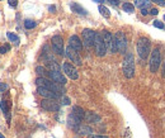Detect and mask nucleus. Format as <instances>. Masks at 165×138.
Returning a JSON list of instances; mask_svg holds the SVG:
<instances>
[{
  "instance_id": "nucleus-17",
  "label": "nucleus",
  "mask_w": 165,
  "mask_h": 138,
  "mask_svg": "<svg viewBox=\"0 0 165 138\" xmlns=\"http://www.w3.org/2000/svg\"><path fill=\"white\" fill-rule=\"evenodd\" d=\"M10 107H12V104H10V102H8V100L3 99L1 102H0V108L4 111V114L7 115L8 123H10Z\"/></svg>"
},
{
  "instance_id": "nucleus-40",
  "label": "nucleus",
  "mask_w": 165,
  "mask_h": 138,
  "mask_svg": "<svg viewBox=\"0 0 165 138\" xmlns=\"http://www.w3.org/2000/svg\"><path fill=\"white\" fill-rule=\"evenodd\" d=\"M49 9H50V12H51V13H55V12H56V7H54V5H51V7H50Z\"/></svg>"
},
{
  "instance_id": "nucleus-3",
  "label": "nucleus",
  "mask_w": 165,
  "mask_h": 138,
  "mask_svg": "<svg viewBox=\"0 0 165 138\" xmlns=\"http://www.w3.org/2000/svg\"><path fill=\"white\" fill-rule=\"evenodd\" d=\"M150 48H151L150 39L146 38V37L138 38L137 45H136V51H137V55L141 60H146L149 57V55H150Z\"/></svg>"
},
{
  "instance_id": "nucleus-20",
  "label": "nucleus",
  "mask_w": 165,
  "mask_h": 138,
  "mask_svg": "<svg viewBox=\"0 0 165 138\" xmlns=\"http://www.w3.org/2000/svg\"><path fill=\"white\" fill-rule=\"evenodd\" d=\"M75 132H78L79 134H90V133H93V129L90 128L89 125H83V124H80L79 125V128L75 131Z\"/></svg>"
},
{
  "instance_id": "nucleus-15",
  "label": "nucleus",
  "mask_w": 165,
  "mask_h": 138,
  "mask_svg": "<svg viewBox=\"0 0 165 138\" xmlns=\"http://www.w3.org/2000/svg\"><path fill=\"white\" fill-rule=\"evenodd\" d=\"M69 46H70L71 48H74L75 51H78V52H80L83 50V47H84L83 41L79 38L76 34H72L70 38H69Z\"/></svg>"
},
{
  "instance_id": "nucleus-7",
  "label": "nucleus",
  "mask_w": 165,
  "mask_h": 138,
  "mask_svg": "<svg viewBox=\"0 0 165 138\" xmlns=\"http://www.w3.org/2000/svg\"><path fill=\"white\" fill-rule=\"evenodd\" d=\"M103 41L105 43V47H107V51H109L110 53H116L117 52V46H116V41H114V36L108 30H103L102 33Z\"/></svg>"
},
{
  "instance_id": "nucleus-25",
  "label": "nucleus",
  "mask_w": 165,
  "mask_h": 138,
  "mask_svg": "<svg viewBox=\"0 0 165 138\" xmlns=\"http://www.w3.org/2000/svg\"><path fill=\"white\" fill-rule=\"evenodd\" d=\"M98 9H99V13L102 14L104 18H109V17H110V12H109V9H108V8H105L104 5H99V8H98Z\"/></svg>"
},
{
  "instance_id": "nucleus-13",
  "label": "nucleus",
  "mask_w": 165,
  "mask_h": 138,
  "mask_svg": "<svg viewBox=\"0 0 165 138\" xmlns=\"http://www.w3.org/2000/svg\"><path fill=\"white\" fill-rule=\"evenodd\" d=\"M47 77L52 81L60 84V85H66V82H67L66 76L60 71H50L49 70V72H47Z\"/></svg>"
},
{
  "instance_id": "nucleus-30",
  "label": "nucleus",
  "mask_w": 165,
  "mask_h": 138,
  "mask_svg": "<svg viewBox=\"0 0 165 138\" xmlns=\"http://www.w3.org/2000/svg\"><path fill=\"white\" fill-rule=\"evenodd\" d=\"M154 27L160 28V29H164V28H165V25H164L163 22H160V20H154Z\"/></svg>"
},
{
  "instance_id": "nucleus-42",
  "label": "nucleus",
  "mask_w": 165,
  "mask_h": 138,
  "mask_svg": "<svg viewBox=\"0 0 165 138\" xmlns=\"http://www.w3.org/2000/svg\"><path fill=\"white\" fill-rule=\"evenodd\" d=\"M0 138H5V137H4V136H3L1 133H0Z\"/></svg>"
},
{
  "instance_id": "nucleus-5",
  "label": "nucleus",
  "mask_w": 165,
  "mask_h": 138,
  "mask_svg": "<svg viewBox=\"0 0 165 138\" xmlns=\"http://www.w3.org/2000/svg\"><path fill=\"white\" fill-rule=\"evenodd\" d=\"M93 47L95 48V53H97L98 57H104L105 53H107V47H105L103 37L100 33H97V32H95V38H94V46Z\"/></svg>"
},
{
  "instance_id": "nucleus-4",
  "label": "nucleus",
  "mask_w": 165,
  "mask_h": 138,
  "mask_svg": "<svg viewBox=\"0 0 165 138\" xmlns=\"http://www.w3.org/2000/svg\"><path fill=\"white\" fill-rule=\"evenodd\" d=\"M160 63H161V52L156 47L150 55V62H149V70H150V72L152 73L158 72L159 67H160Z\"/></svg>"
},
{
  "instance_id": "nucleus-26",
  "label": "nucleus",
  "mask_w": 165,
  "mask_h": 138,
  "mask_svg": "<svg viewBox=\"0 0 165 138\" xmlns=\"http://www.w3.org/2000/svg\"><path fill=\"white\" fill-rule=\"evenodd\" d=\"M7 37H8V39H9L10 42H14L15 45H19V37H18L17 34L12 33V32H8V33H7Z\"/></svg>"
},
{
  "instance_id": "nucleus-34",
  "label": "nucleus",
  "mask_w": 165,
  "mask_h": 138,
  "mask_svg": "<svg viewBox=\"0 0 165 138\" xmlns=\"http://www.w3.org/2000/svg\"><path fill=\"white\" fill-rule=\"evenodd\" d=\"M7 89H8V85H7V84H4V82H0V93H4Z\"/></svg>"
},
{
  "instance_id": "nucleus-41",
  "label": "nucleus",
  "mask_w": 165,
  "mask_h": 138,
  "mask_svg": "<svg viewBox=\"0 0 165 138\" xmlns=\"http://www.w3.org/2000/svg\"><path fill=\"white\" fill-rule=\"evenodd\" d=\"M93 1H95V3H99V4H102V3H104V0H93Z\"/></svg>"
},
{
  "instance_id": "nucleus-21",
  "label": "nucleus",
  "mask_w": 165,
  "mask_h": 138,
  "mask_svg": "<svg viewBox=\"0 0 165 138\" xmlns=\"http://www.w3.org/2000/svg\"><path fill=\"white\" fill-rule=\"evenodd\" d=\"M71 10L72 12H75L78 14H81V15H87L88 12L85 10L81 5H79V4H71Z\"/></svg>"
},
{
  "instance_id": "nucleus-14",
  "label": "nucleus",
  "mask_w": 165,
  "mask_h": 138,
  "mask_svg": "<svg viewBox=\"0 0 165 138\" xmlns=\"http://www.w3.org/2000/svg\"><path fill=\"white\" fill-rule=\"evenodd\" d=\"M37 94L41 95L42 98H45V99H58L61 96V95H58L57 93L55 91H52V90L50 89H47V88H43V86H38L37 88Z\"/></svg>"
},
{
  "instance_id": "nucleus-2",
  "label": "nucleus",
  "mask_w": 165,
  "mask_h": 138,
  "mask_svg": "<svg viewBox=\"0 0 165 138\" xmlns=\"http://www.w3.org/2000/svg\"><path fill=\"white\" fill-rule=\"evenodd\" d=\"M122 71L126 79H132L135 76V57L131 53H126L122 62Z\"/></svg>"
},
{
  "instance_id": "nucleus-43",
  "label": "nucleus",
  "mask_w": 165,
  "mask_h": 138,
  "mask_svg": "<svg viewBox=\"0 0 165 138\" xmlns=\"http://www.w3.org/2000/svg\"><path fill=\"white\" fill-rule=\"evenodd\" d=\"M164 20H165V15H164Z\"/></svg>"
},
{
  "instance_id": "nucleus-6",
  "label": "nucleus",
  "mask_w": 165,
  "mask_h": 138,
  "mask_svg": "<svg viewBox=\"0 0 165 138\" xmlns=\"http://www.w3.org/2000/svg\"><path fill=\"white\" fill-rule=\"evenodd\" d=\"M114 41H116V46H117V52H119L122 55H126L127 51V38L123 32L118 30L114 34Z\"/></svg>"
},
{
  "instance_id": "nucleus-9",
  "label": "nucleus",
  "mask_w": 165,
  "mask_h": 138,
  "mask_svg": "<svg viewBox=\"0 0 165 138\" xmlns=\"http://www.w3.org/2000/svg\"><path fill=\"white\" fill-rule=\"evenodd\" d=\"M83 36V45H85L87 48H90V47L94 46V38H95V32L93 29H88L85 28L81 32Z\"/></svg>"
},
{
  "instance_id": "nucleus-32",
  "label": "nucleus",
  "mask_w": 165,
  "mask_h": 138,
  "mask_svg": "<svg viewBox=\"0 0 165 138\" xmlns=\"http://www.w3.org/2000/svg\"><path fill=\"white\" fill-rule=\"evenodd\" d=\"M88 138H109L108 136H102V134H89Z\"/></svg>"
},
{
  "instance_id": "nucleus-35",
  "label": "nucleus",
  "mask_w": 165,
  "mask_h": 138,
  "mask_svg": "<svg viewBox=\"0 0 165 138\" xmlns=\"http://www.w3.org/2000/svg\"><path fill=\"white\" fill-rule=\"evenodd\" d=\"M158 9H155V8H152V9H150L149 10V14H151V15H158Z\"/></svg>"
},
{
  "instance_id": "nucleus-11",
  "label": "nucleus",
  "mask_w": 165,
  "mask_h": 138,
  "mask_svg": "<svg viewBox=\"0 0 165 138\" xmlns=\"http://www.w3.org/2000/svg\"><path fill=\"white\" fill-rule=\"evenodd\" d=\"M62 71L65 72V76L69 77V79H71V80H78V79H79V72L76 70V67L72 66L71 63H69V62L63 63V65H62Z\"/></svg>"
},
{
  "instance_id": "nucleus-18",
  "label": "nucleus",
  "mask_w": 165,
  "mask_h": 138,
  "mask_svg": "<svg viewBox=\"0 0 165 138\" xmlns=\"http://www.w3.org/2000/svg\"><path fill=\"white\" fill-rule=\"evenodd\" d=\"M84 119L87 120L88 123H98V122H100V115L94 113V111H85Z\"/></svg>"
},
{
  "instance_id": "nucleus-39",
  "label": "nucleus",
  "mask_w": 165,
  "mask_h": 138,
  "mask_svg": "<svg viewBox=\"0 0 165 138\" xmlns=\"http://www.w3.org/2000/svg\"><path fill=\"white\" fill-rule=\"evenodd\" d=\"M141 14L142 15H147L149 14V10L147 9H141Z\"/></svg>"
},
{
  "instance_id": "nucleus-31",
  "label": "nucleus",
  "mask_w": 165,
  "mask_h": 138,
  "mask_svg": "<svg viewBox=\"0 0 165 138\" xmlns=\"http://www.w3.org/2000/svg\"><path fill=\"white\" fill-rule=\"evenodd\" d=\"M8 51H10V46H9V45H5V46H1V47H0V53H1V55L7 53Z\"/></svg>"
},
{
  "instance_id": "nucleus-22",
  "label": "nucleus",
  "mask_w": 165,
  "mask_h": 138,
  "mask_svg": "<svg viewBox=\"0 0 165 138\" xmlns=\"http://www.w3.org/2000/svg\"><path fill=\"white\" fill-rule=\"evenodd\" d=\"M151 1H149V0H135V7L140 8V9H147L150 7Z\"/></svg>"
},
{
  "instance_id": "nucleus-27",
  "label": "nucleus",
  "mask_w": 165,
  "mask_h": 138,
  "mask_svg": "<svg viewBox=\"0 0 165 138\" xmlns=\"http://www.w3.org/2000/svg\"><path fill=\"white\" fill-rule=\"evenodd\" d=\"M36 72H37V75H38L40 77H46L49 71H47L43 66H38V67H36Z\"/></svg>"
},
{
  "instance_id": "nucleus-1",
  "label": "nucleus",
  "mask_w": 165,
  "mask_h": 138,
  "mask_svg": "<svg viewBox=\"0 0 165 138\" xmlns=\"http://www.w3.org/2000/svg\"><path fill=\"white\" fill-rule=\"evenodd\" d=\"M36 84H37V86L47 88V89L52 90V91L57 93L58 95H63V93H65L63 85L57 84V82L52 81V80H50V79H47V77H37L36 79Z\"/></svg>"
},
{
  "instance_id": "nucleus-36",
  "label": "nucleus",
  "mask_w": 165,
  "mask_h": 138,
  "mask_svg": "<svg viewBox=\"0 0 165 138\" xmlns=\"http://www.w3.org/2000/svg\"><path fill=\"white\" fill-rule=\"evenodd\" d=\"M108 1H109V4L114 5V7H117V5L119 4V0H108Z\"/></svg>"
},
{
  "instance_id": "nucleus-24",
  "label": "nucleus",
  "mask_w": 165,
  "mask_h": 138,
  "mask_svg": "<svg viewBox=\"0 0 165 138\" xmlns=\"http://www.w3.org/2000/svg\"><path fill=\"white\" fill-rule=\"evenodd\" d=\"M122 9H123V12L131 14V13L135 12V5L131 4V3H125L123 5H122Z\"/></svg>"
},
{
  "instance_id": "nucleus-38",
  "label": "nucleus",
  "mask_w": 165,
  "mask_h": 138,
  "mask_svg": "<svg viewBox=\"0 0 165 138\" xmlns=\"http://www.w3.org/2000/svg\"><path fill=\"white\" fill-rule=\"evenodd\" d=\"M154 1L159 5H165V0H154Z\"/></svg>"
},
{
  "instance_id": "nucleus-28",
  "label": "nucleus",
  "mask_w": 165,
  "mask_h": 138,
  "mask_svg": "<svg viewBox=\"0 0 165 138\" xmlns=\"http://www.w3.org/2000/svg\"><path fill=\"white\" fill-rule=\"evenodd\" d=\"M37 25V23L34 22V20H32V19H27V20H24V27L27 28V29H33L34 27Z\"/></svg>"
},
{
  "instance_id": "nucleus-19",
  "label": "nucleus",
  "mask_w": 165,
  "mask_h": 138,
  "mask_svg": "<svg viewBox=\"0 0 165 138\" xmlns=\"http://www.w3.org/2000/svg\"><path fill=\"white\" fill-rule=\"evenodd\" d=\"M72 114H75L78 118H80L81 120H84V116H85V110L79 107V105H75V107L72 108Z\"/></svg>"
},
{
  "instance_id": "nucleus-29",
  "label": "nucleus",
  "mask_w": 165,
  "mask_h": 138,
  "mask_svg": "<svg viewBox=\"0 0 165 138\" xmlns=\"http://www.w3.org/2000/svg\"><path fill=\"white\" fill-rule=\"evenodd\" d=\"M60 103H61L62 105H70L71 100H70V98H67V96H63V95H61V96H60Z\"/></svg>"
},
{
  "instance_id": "nucleus-37",
  "label": "nucleus",
  "mask_w": 165,
  "mask_h": 138,
  "mask_svg": "<svg viewBox=\"0 0 165 138\" xmlns=\"http://www.w3.org/2000/svg\"><path fill=\"white\" fill-rule=\"evenodd\" d=\"M161 76L165 79V62H163V67H161Z\"/></svg>"
},
{
  "instance_id": "nucleus-8",
  "label": "nucleus",
  "mask_w": 165,
  "mask_h": 138,
  "mask_svg": "<svg viewBox=\"0 0 165 138\" xmlns=\"http://www.w3.org/2000/svg\"><path fill=\"white\" fill-rule=\"evenodd\" d=\"M51 45H52V51L58 56L65 55V48H63V39L61 36H54L51 38Z\"/></svg>"
},
{
  "instance_id": "nucleus-16",
  "label": "nucleus",
  "mask_w": 165,
  "mask_h": 138,
  "mask_svg": "<svg viewBox=\"0 0 165 138\" xmlns=\"http://www.w3.org/2000/svg\"><path fill=\"white\" fill-rule=\"evenodd\" d=\"M80 124H81V119L80 118H78V116L75 114H72V113L69 115V118H67V127H69V128H71L72 131H76Z\"/></svg>"
},
{
  "instance_id": "nucleus-10",
  "label": "nucleus",
  "mask_w": 165,
  "mask_h": 138,
  "mask_svg": "<svg viewBox=\"0 0 165 138\" xmlns=\"http://www.w3.org/2000/svg\"><path fill=\"white\" fill-rule=\"evenodd\" d=\"M65 55H66V57L70 60L71 62H74L76 66H81L83 65V62H81V57H80V55H79V52L78 51H75L74 48H71L70 46H67L66 47V50H65Z\"/></svg>"
},
{
  "instance_id": "nucleus-33",
  "label": "nucleus",
  "mask_w": 165,
  "mask_h": 138,
  "mask_svg": "<svg viewBox=\"0 0 165 138\" xmlns=\"http://www.w3.org/2000/svg\"><path fill=\"white\" fill-rule=\"evenodd\" d=\"M8 4H9L12 8H15V7L18 5V0H8Z\"/></svg>"
},
{
  "instance_id": "nucleus-12",
  "label": "nucleus",
  "mask_w": 165,
  "mask_h": 138,
  "mask_svg": "<svg viewBox=\"0 0 165 138\" xmlns=\"http://www.w3.org/2000/svg\"><path fill=\"white\" fill-rule=\"evenodd\" d=\"M41 107L45 110L49 111H58L60 110V104L56 99H43L41 102Z\"/></svg>"
},
{
  "instance_id": "nucleus-23",
  "label": "nucleus",
  "mask_w": 165,
  "mask_h": 138,
  "mask_svg": "<svg viewBox=\"0 0 165 138\" xmlns=\"http://www.w3.org/2000/svg\"><path fill=\"white\" fill-rule=\"evenodd\" d=\"M46 66L49 67V70H50V71H60V66H58V63H57L56 61H54V60L47 61Z\"/></svg>"
}]
</instances>
